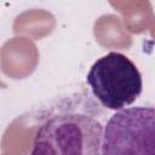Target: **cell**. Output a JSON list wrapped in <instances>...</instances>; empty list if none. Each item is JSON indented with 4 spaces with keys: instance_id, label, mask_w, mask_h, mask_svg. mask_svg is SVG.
I'll list each match as a JSON object with an SVG mask.
<instances>
[{
    "instance_id": "1",
    "label": "cell",
    "mask_w": 155,
    "mask_h": 155,
    "mask_svg": "<svg viewBox=\"0 0 155 155\" xmlns=\"http://www.w3.org/2000/svg\"><path fill=\"white\" fill-rule=\"evenodd\" d=\"M103 126L81 111L47 117L36 130L30 155H101Z\"/></svg>"
},
{
    "instance_id": "2",
    "label": "cell",
    "mask_w": 155,
    "mask_h": 155,
    "mask_svg": "<svg viewBox=\"0 0 155 155\" xmlns=\"http://www.w3.org/2000/svg\"><path fill=\"white\" fill-rule=\"evenodd\" d=\"M93 96L111 110L131 105L142 93L143 80L136 64L120 52L98 58L86 76Z\"/></svg>"
},
{
    "instance_id": "3",
    "label": "cell",
    "mask_w": 155,
    "mask_h": 155,
    "mask_svg": "<svg viewBox=\"0 0 155 155\" xmlns=\"http://www.w3.org/2000/svg\"><path fill=\"white\" fill-rule=\"evenodd\" d=\"M155 110L153 107H130L116 111L107 122L101 155H154Z\"/></svg>"
}]
</instances>
